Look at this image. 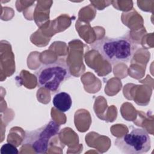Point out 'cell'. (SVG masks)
Wrapping results in <instances>:
<instances>
[{
    "instance_id": "obj_3",
    "label": "cell",
    "mask_w": 154,
    "mask_h": 154,
    "mask_svg": "<svg viewBox=\"0 0 154 154\" xmlns=\"http://www.w3.org/2000/svg\"><path fill=\"white\" fill-rule=\"evenodd\" d=\"M115 145L122 153L139 154L149 152L151 140L148 132L141 128H133L130 132L117 138Z\"/></svg>"
},
{
    "instance_id": "obj_4",
    "label": "cell",
    "mask_w": 154,
    "mask_h": 154,
    "mask_svg": "<svg viewBox=\"0 0 154 154\" xmlns=\"http://www.w3.org/2000/svg\"><path fill=\"white\" fill-rule=\"evenodd\" d=\"M60 125L54 120L32 131L26 132L22 144L29 146L37 153H45L48 151L51 139L58 134Z\"/></svg>"
},
{
    "instance_id": "obj_2",
    "label": "cell",
    "mask_w": 154,
    "mask_h": 154,
    "mask_svg": "<svg viewBox=\"0 0 154 154\" xmlns=\"http://www.w3.org/2000/svg\"><path fill=\"white\" fill-rule=\"evenodd\" d=\"M37 85L52 93L57 92L61 85L71 76L70 70L66 60L59 58L56 61L42 64L35 72Z\"/></svg>"
},
{
    "instance_id": "obj_5",
    "label": "cell",
    "mask_w": 154,
    "mask_h": 154,
    "mask_svg": "<svg viewBox=\"0 0 154 154\" xmlns=\"http://www.w3.org/2000/svg\"><path fill=\"white\" fill-rule=\"evenodd\" d=\"M52 103L54 107L62 112L69 111L72 104V100L69 94L61 91L57 93L53 97Z\"/></svg>"
},
{
    "instance_id": "obj_1",
    "label": "cell",
    "mask_w": 154,
    "mask_h": 154,
    "mask_svg": "<svg viewBox=\"0 0 154 154\" xmlns=\"http://www.w3.org/2000/svg\"><path fill=\"white\" fill-rule=\"evenodd\" d=\"M90 46L112 64L131 61L138 48L128 34L117 37H103L91 43Z\"/></svg>"
}]
</instances>
